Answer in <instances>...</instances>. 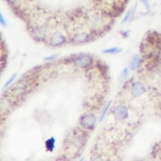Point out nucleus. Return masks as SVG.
Here are the masks:
<instances>
[{
    "instance_id": "obj_10",
    "label": "nucleus",
    "mask_w": 161,
    "mask_h": 161,
    "mask_svg": "<svg viewBox=\"0 0 161 161\" xmlns=\"http://www.w3.org/2000/svg\"><path fill=\"white\" fill-rule=\"evenodd\" d=\"M136 7H137V5L135 4V6L133 7V8L132 10H129V11L127 12V15H125L124 19L122 20V24H124V23L128 22V21H130V20H131V18L133 17V13L135 12V9H136Z\"/></svg>"
},
{
    "instance_id": "obj_7",
    "label": "nucleus",
    "mask_w": 161,
    "mask_h": 161,
    "mask_svg": "<svg viewBox=\"0 0 161 161\" xmlns=\"http://www.w3.org/2000/svg\"><path fill=\"white\" fill-rule=\"evenodd\" d=\"M141 62H142V60H141V58H140V56H138V54H135V56H133V57L131 58V61H130V70L131 71H136Z\"/></svg>"
},
{
    "instance_id": "obj_18",
    "label": "nucleus",
    "mask_w": 161,
    "mask_h": 161,
    "mask_svg": "<svg viewBox=\"0 0 161 161\" xmlns=\"http://www.w3.org/2000/svg\"><path fill=\"white\" fill-rule=\"evenodd\" d=\"M121 33H124V35H122V36H123V38H126V37H128L129 36V33H130V32L129 31H125V32H121Z\"/></svg>"
},
{
    "instance_id": "obj_19",
    "label": "nucleus",
    "mask_w": 161,
    "mask_h": 161,
    "mask_svg": "<svg viewBox=\"0 0 161 161\" xmlns=\"http://www.w3.org/2000/svg\"><path fill=\"white\" fill-rule=\"evenodd\" d=\"M8 1H9V2H11L12 4H15V3L17 2L18 0H8Z\"/></svg>"
},
{
    "instance_id": "obj_4",
    "label": "nucleus",
    "mask_w": 161,
    "mask_h": 161,
    "mask_svg": "<svg viewBox=\"0 0 161 161\" xmlns=\"http://www.w3.org/2000/svg\"><path fill=\"white\" fill-rule=\"evenodd\" d=\"M146 90H147V88L145 87V85L141 83V82L136 81V82H135V83H133V85H132L131 94H132L133 96L137 97V96H140V95H142L143 94H145Z\"/></svg>"
},
{
    "instance_id": "obj_1",
    "label": "nucleus",
    "mask_w": 161,
    "mask_h": 161,
    "mask_svg": "<svg viewBox=\"0 0 161 161\" xmlns=\"http://www.w3.org/2000/svg\"><path fill=\"white\" fill-rule=\"evenodd\" d=\"M92 63H94L92 57H91L89 54H86V53L80 54L79 56H77L74 60V65L78 68H87L89 66H91Z\"/></svg>"
},
{
    "instance_id": "obj_6",
    "label": "nucleus",
    "mask_w": 161,
    "mask_h": 161,
    "mask_svg": "<svg viewBox=\"0 0 161 161\" xmlns=\"http://www.w3.org/2000/svg\"><path fill=\"white\" fill-rule=\"evenodd\" d=\"M90 35H87L85 33H76L74 36H71V41L73 43H85V42H89L90 39Z\"/></svg>"
},
{
    "instance_id": "obj_12",
    "label": "nucleus",
    "mask_w": 161,
    "mask_h": 161,
    "mask_svg": "<svg viewBox=\"0 0 161 161\" xmlns=\"http://www.w3.org/2000/svg\"><path fill=\"white\" fill-rule=\"evenodd\" d=\"M111 104H112V101H109L108 103L106 104V106L103 109V111H102V114L100 115V118H99V121H102L104 119L105 115H106V114H107V112H108V110L110 109V106H111Z\"/></svg>"
},
{
    "instance_id": "obj_3",
    "label": "nucleus",
    "mask_w": 161,
    "mask_h": 161,
    "mask_svg": "<svg viewBox=\"0 0 161 161\" xmlns=\"http://www.w3.org/2000/svg\"><path fill=\"white\" fill-rule=\"evenodd\" d=\"M95 123H96V118H95L94 115L87 114V115H84L80 118V124L85 129L94 130L95 127Z\"/></svg>"
},
{
    "instance_id": "obj_9",
    "label": "nucleus",
    "mask_w": 161,
    "mask_h": 161,
    "mask_svg": "<svg viewBox=\"0 0 161 161\" xmlns=\"http://www.w3.org/2000/svg\"><path fill=\"white\" fill-rule=\"evenodd\" d=\"M45 146H46V149L47 151H49V152H53V149L56 148V138L53 137H51L47 140L45 142Z\"/></svg>"
},
{
    "instance_id": "obj_15",
    "label": "nucleus",
    "mask_w": 161,
    "mask_h": 161,
    "mask_svg": "<svg viewBox=\"0 0 161 161\" xmlns=\"http://www.w3.org/2000/svg\"><path fill=\"white\" fill-rule=\"evenodd\" d=\"M0 23H1V25L3 26V27H7V21L5 20V18H4V16H3V15L2 13H0Z\"/></svg>"
},
{
    "instance_id": "obj_5",
    "label": "nucleus",
    "mask_w": 161,
    "mask_h": 161,
    "mask_svg": "<svg viewBox=\"0 0 161 161\" xmlns=\"http://www.w3.org/2000/svg\"><path fill=\"white\" fill-rule=\"evenodd\" d=\"M66 37L63 35H61L60 33H54L52 36L50 37V44L53 47H57V46H62L63 44L66 43Z\"/></svg>"
},
{
    "instance_id": "obj_8",
    "label": "nucleus",
    "mask_w": 161,
    "mask_h": 161,
    "mask_svg": "<svg viewBox=\"0 0 161 161\" xmlns=\"http://www.w3.org/2000/svg\"><path fill=\"white\" fill-rule=\"evenodd\" d=\"M46 36V31L43 27H39V28L35 29V33H33V37L37 41H42L45 39Z\"/></svg>"
},
{
    "instance_id": "obj_17",
    "label": "nucleus",
    "mask_w": 161,
    "mask_h": 161,
    "mask_svg": "<svg viewBox=\"0 0 161 161\" xmlns=\"http://www.w3.org/2000/svg\"><path fill=\"white\" fill-rule=\"evenodd\" d=\"M56 56H57V54H53V56L46 57V58H45V60H46V61H48V60H53V59H54V58H56Z\"/></svg>"
},
{
    "instance_id": "obj_16",
    "label": "nucleus",
    "mask_w": 161,
    "mask_h": 161,
    "mask_svg": "<svg viewBox=\"0 0 161 161\" xmlns=\"http://www.w3.org/2000/svg\"><path fill=\"white\" fill-rule=\"evenodd\" d=\"M140 1H141L143 4H144V6L146 7V9L148 10H150V5H149V0H140Z\"/></svg>"
},
{
    "instance_id": "obj_2",
    "label": "nucleus",
    "mask_w": 161,
    "mask_h": 161,
    "mask_svg": "<svg viewBox=\"0 0 161 161\" xmlns=\"http://www.w3.org/2000/svg\"><path fill=\"white\" fill-rule=\"evenodd\" d=\"M112 114L114 115L116 120H120V121L125 120V119L128 117V109H127L126 106L123 104L116 105L115 107L112 108Z\"/></svg>"
},
{
    "instance_id": "obj_13",
    "label": "nucleus",
    "mask_w": 161,
    "mask_h": 161,
    "mask_svg": "<svg viewBox=\"0 0 161 161\" xmlns=\"http://www.w3.org/2000/svg\"><path fill=\"white\" fill-rule=\"evenodd\" d=\"M15 78H16V74H13L12 75V76L8 79V81H7L6 83H5L4 88H8V87L10 86V85H11V84L12 83V82L15 80Z\"/></svg>"
},
{
    "instance_id": "obj_14",
    "label": "nucleus",
    "mask_w": 161,
    "mask_h": 161,
    "mask_svg": "<svg viewBox=\"0 0 161 161\" xmlns=\"http://www.w3.org/2000/svg\"><path fill=\"white\" fill-rule=\"evenodd\" d=\"M128 74H129V69L128 68H124L123 70L122 74H121V81H125L128 77Z\"/></svg>"
},
{
    "instance_id": "obj_11",
    "label": "nucleus",
    "mask_w": 161,
    "mask_h": 161,
    "mask_svg": "<svg viewBox=\"0 0 161 161\" xmlns=\"http://www.w3.org/2000/svg\"><path fill=\"white\" fill-rule=\"evenodd\" d=\"M121 52V49L120 48H117V47H112V48H110V49H106L103 50V53L106 54H115V53H118Z\"/></svg>"
}]
</instances>
